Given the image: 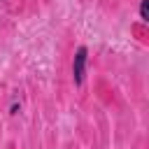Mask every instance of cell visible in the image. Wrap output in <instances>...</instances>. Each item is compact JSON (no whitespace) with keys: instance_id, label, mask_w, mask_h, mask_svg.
Returning a JSON list of instances; mask_svg holds the SVG:
<instances>
[{"instance_id":"obj_1","label":"cell","mask_w":149,"mask_h":149,"mask_svg":"<svg viewBox=\"0 0 149 149\" xmlns=\"http://www.w3.org/2000/svg\"><path fill=\"white\" fill-rule=\"evenodd\" d=\"M84 68H86V47H79L77 54H74V63H72L74 84H81L84 81Z\"/></svg>"},{"instance_id":"obj_2","label":"cell","mask_w":149,"mask_h":149,"mask_svg":"<svg viewBox=\"0 0 149 149\" xmlns=\"http://www.w3.org/2000/svg\"><path fill=\"white\" fill-rule=\"evenodd\" d=\"M140 14H142V19H144V21L149 19V0H142V7H140Z\"/></svg>"}]
</instances>
